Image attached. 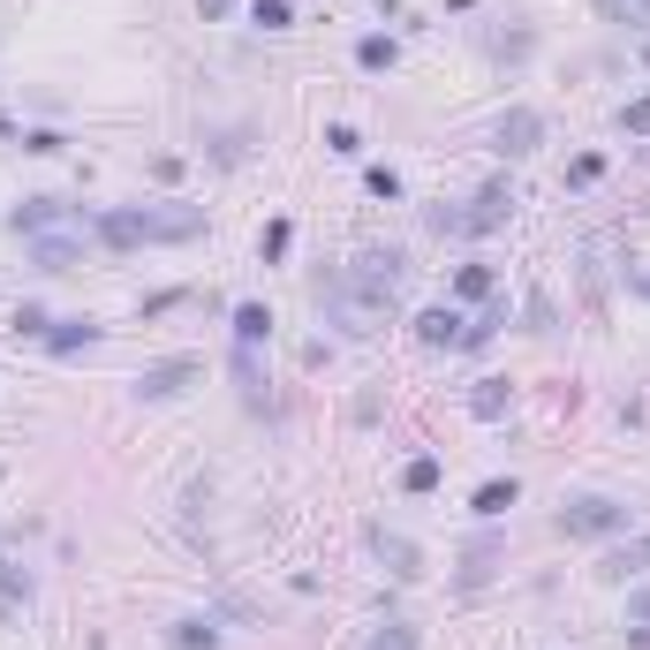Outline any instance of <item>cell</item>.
I'll return each instance as SVG.
<instances>
[{"mask_svg":"<svg viewBox=\"0 0 650 650\" xmlns=\"http://www.w3.org/2000/svg\"><path fill=\"white\" fill-rule=\"evenodd\" d=\"M288 243H296V227H288V219H272V227L258 235V258H265V265H280V258H288Z\"/></svg>","mask_w":650,"mask_h":650,"instance_id":"21","label":"cell"},{"mask_svg":"<svg viewBox=\"0 0 650 650\" xmlns=\"http://www.w3.org/2000/svg\"><path fill=\"white\" fill-rule=\"evenodd\" d=\"M416 341L424 348H462V318L439 303V310H416Z\"/></svg>","mask_w":650,"mask_h":650,"instance_id":"13","label":"cell"},{"mask_svg":"<svg viewBox=\"0 0 650 650\" xmlns=\"http://www.w3.org/2000/svg\"><path fill=\"white\" fill-rule=\"evenodd\" d=\"M205 379V363L197 355H167V363H144L136 371V401H174V393H189Z\"/></svg>","mask_w":650,"mask_h":650,"instance_id":"6","label":"cell"},{"mask_svg":"<svg viewBox=\"0 0 650 650\" xmlns=\"http://www.w3.org/2000/svg\"><path fill=\"white\" fill-rule=\"evenodd\" d=\"M197 16H205V23H219V16H235V0H197Z\"/></svg>","mask_w":650,"mask_h":650,"instance_id":"33","label":"cell"},{"mask_svg":"<svg viewBox=\"0 0 650 650\" xmlns=\"http://www.w3.org/2000/svg\"><path fill=\"white\" fill-rule=\"evenodd\" d=\"M628 612H636V620H650V590H636V606H628Z\"/></svg>","mask_w":650,"mask_h":650,"instance_id":"35","label":"cell"},{"mask_svg":"<svg viewBox=\"0 0 650 650\" xmlns=\"http://www.w3.org/2000/svg\"><path fill=\"white\" fill-rule=\"evenodd\" d=\"M371 553L386 560L393 582H416V575H424V553H416V545H409L401 529H371Z\"/></svg>","mask_w":650,"mask_h":650,"instance_id":"8","label":"cell"},{"mask_svg":"<svg viewBox=\"0 0 650 650\" xmlns=\"http://www.w3.org/2000/svg\"><path fill=\"white\" fill-rule=\"evenodd\" d=\"M91 235L106 250H136V243H197L205 235V205H136V213H91Z\"/></svg>","mask_w":650,"mask_h":650,"instance_id":"1","label":"cell"},{"mask_svg":"<svg viewBox=\"0 0 650 650\" xmlns=\"http://www.w3.org/2000/svg\"><path fill=\"white\" fill-rule=\"evenodd\" d=\"M515 213V197H507V182H492L477 189L470 205H432V235H462V243H477V235H499Z\"/></svg>","mask_w":650,"mask_h":650,"instance_id":"3","label":"cell"},{"mask_svg":"<svg viewBox=\"0 0 650 650\" xmlns=\"http://www.w3.org/2000/svg\"><path fill=\"white\" fill-rule=\"evenodd\" d=\"M401 484H409L416 499H424V492H439V462H432V454H416V462L401 470Z\"/></svg>","mask_w":650,"mask_h":650,"instance_id":"23","label":"cell"},{"mask_svg":"<svg viewBox=\"0 0 650 650\" xmlns=\"http://www.w3.org/2000/svg\"><path fill=\"white\" fill-rule=\"evenodd\" d=\"M560 529L567 537H628V507L606 499V492H575L560 507Z\"/></svg>","mask_w":650,"mask_h":650,"instance_id":"4","label":"cell"},{"mask_svg":"<svg viewBox=\"0 0 650 650\" xmlns=\"http://www.w3.org/2000/svg\"><path fill=\"white\" fill-rule=\"evenodd\" d=\"M272 341V310L265 303H235V348H258Z\"/></svg>","mask_w":650,"mask_h":650,"instance_id":"16","label":"cell"},{"mask_svg":"<svg viewBox=\"0 0 650 650\" xmlns=\"http://www.w3.org/2000/svg\"><path fill=\"white\" fill-rule=\"evenodd\" d=\"M31 265L39 272H76L84 265V235H31Z\"/></svg>","mask_w":650,"mask_h":650,"instance_id":"9","label":"cell"},{"mask_svg":"<svg viewBox=\"0 0 650 650\" xmlns=\"http://www.w3.org/2000/svg\"><path fill=\"white\" fill-rule=\"evenodd\" d=\"M620 130H628V136H650V99H636V106H620Z\"/></svg>","mask_w":650,"mask_h":650,"instance_id":"31","label":"cell"},{"mask_svg":"<svg viewBox=\"0 0 650 650\" xmlns=\"http://www.w3.org/2000/svg\"><path fill=\"white\" fill-rule=\"evenodd\" d=\"M363 182H371V197H386V205H393V197H401V174H393V167H371V174H363Z\"/></svg>","mask_w":650,"mask_h":650,"instance_id":"30","label":"cell"},{"mask_svg":"<svg viewBox=\"0 0 650 650\" xmlns=\"http://www.w3.org/2000/svg\"><path fill=\"white\" fill-rule=\"evenodd\" d=\"M492 560H499V537H477V545H470V560H462V590H484Z\"/></svg>","mask_w":650,"mask_h":650,"instance_id":"18","label":"cell"},{"mask_svg":"<svg viewBox=\"0 0 650 650\" xmlns=\"http://www.w3.org/2000/svg\"><path fill=\"white\" fill-rule=\"evenodd\" d=\"M326 152H341V159H355V152H363V136L348 130V122H333V130H326Z\"/></svg>","mask_w":650,"mask_h":650,"instance_id":"27","label":"cell"},{"mask_svg":"<svg viewBox=\"0 0 650 650\" xmlns=\"http://www.w3.org/2000/svg\"><path fill=\"white\" fill-rule=\"evenodd\" d=\"M643 567H650V537H628V545H612L606 560H598V575L606 582H636Z\"/></svg>","mask_w":650,"mask_h":650,"instance_id":"10","label":"cell"},{"mask_svg":"<svg viewBox=\"0 0 650 650\" xmlns=\"http://www.w3.org/2000/svg\"><path fill=\"white\" fill-rule=\"evenodd\" d=\"M341 280H348V296L363 303V318L379 326V318L401 303V288H409V258H401V250H363V258L348 265Z\"/></svg>","mask_w":650,"mask_h":650,"instance_id":"2","label":"cell"},{"mask_svg":"<svg viewBox=\"0 0 650 650\" xmlns=\"http://www.w3.org/2000/svg\"><path fill=\"white\" fill-rule=\"evenodd\" d=\"M235 386H243V409H272V393H265V363H258V348H235Z\"/></svg>","mask_w":650,"mask_h":650,"instance_id":"11","label":"cell"},{"mask_svg":"<svg viewBox=\"0 0 650 650\" xmlns=\"http://www.w3.org/2000/svg\"><path fill=\"white\" fill-rule=\"evenodd\" d=\"M522 318H529V333H560V303H553L545 288H537V296L522 303Z\"/></svg>","mask_w":650,"mask_h":650,"instance_id":"19","label":"cell"},{"mask_svg":"<svg viewBox=\"0 0 650 650\" xmlns=\"http://www.w3.org/2000/svg\"><path fill=\"white\" fill-rule=\"evenodd\" d=\"M628 8H650V0H628Z\"/></svg>","mask_w":650,"mask_h":650,"instance_id":"37","label":"cell"},{"mask_svg":"<svg viewBox=\"0 0 650 650\" xmlns=\"http://www.w3.org/2000/svg\"><path fill=\"white\" fill-rule=\"evenodd\" d=\"M515 499H522V492H515V477H492V484H477V499H470V507H477L484 522H499L507 507H515Z\"/></svg>","mask_w":650,"mask_h":650,"instance_id":"17","label":"cell"},{"mask_svg":"<svg viewBox=\"0 0 650 650\" xmlns=\"http://www.w3.org/2000/svg\"><path fill=\"white\" fill-rule=\"evenodd\" d=\"M492 144H499L507 159H529V152L545 144V114H537V106H507L499 130H492Z\"/></svg>","mask_w":650,"mask_h":650,"instance_id":"7","label":"cell"},{"mask_svg":"<svg viewBox=\"0 0 650 650\" xmlns=\"http://www.w3.org/2000/svg\"><path fill=\"white\" fill-rule=\"evenodd\" d=\"M8 227H16V235H69V227H91V213L61 205V197H23V205L8 213Z\"/></svg>","mask_w":650,"mask_h":650,"instance_id":"5","label":"cell"},{"mask_svg":"<svg viewBox=\"0 0 650 650\" xmlns=\"http://www.w3.org/2000/svg\"><path fill=\"white\" fill-rule=\"evenodd\" d=\"M598 174H606V152H582V159H575V167H567V182H575V189H582V182H598Z\"/></svg>","mask_w":650,"mask_h":650,"instance_id":"29","label":"cell"},{"mask_svg":"<svg viewBox=\"0 0 650 650\" xmlns=\"http://www.w3.org/2000/svg\"><path fill=\"white\" fill-rule=\"evenodd\" d=\"M628 643H636V650H650V620H636V628H628Z\"/></svg>","mask_w":650,"mask_h":650,"instance_id":"34","label":"cell"},{"mask_svg":"<svg viewBox=\"0 0 650 650\" xmlns=\"http://www.w3.org/2000/svg\"><path fill=\"white\" fill-rule=\"evenodd\" d=\"M454 288H462V296H492V265H462Z\"/></svg>","mask_w":650,"mask_h":650,"instance_id":"28","label":"cell"},{"mask_svg":"<svg viewBox=\"0 0 650 650\" xmlns=\"http://www.w3.org/2000/svg\"><path fill=\"white\" fill-rule=\"evenodd\" d=\"M250 23H258V31H288L296 8H288V0H250Z\"/></svg>","mask_w":650,"mask_h":650,"instance_id":"20","label":"cell"},{"mask_svg":"<svg viewBox=\"0 0 650 650\" xmlns=\"http://www.w3.org/2000/svg\"><path fill=\"white\" fill-rule=\"evenodd\" d=\"M23 152H39V159H45V152H61V136H53V130H23Z\"/></svg>","mask_w":650,"mask_h":650,"instance_id":"32","label":"cell"},{"mask_svg":"<svg viewBox=\"0 0 650 650\" xmlns=\"http://www.w3.org/2000/svg\"><path fill=\"white\" fill-rule=\"evenodd\" d=\"M99 333H106L99 318H53L45 348H53V355H76V348H99Z\"/></svg>","mask_w":650,"mask_h":650,"instance_id":"12","label":"cell"},{"mask_svg":"<svg viewBox=\"0 0 650 650\" xmlns=\"http://www.w3.org/2000/svg\"><path fill=\"white\" fill-rule=\"evenodd\" d=\"M167 643L174 650H219V628H213V612H182L167 628Z\"/></svg>","mask_w":650,"mask_h":650,"instance_id":"14","label":"cell"},{"mask_svg":"<svg viewBox=\"0 0 650 650\" xmlns=\"http://www.w3.org/2000/svg\"><path fill=\"white\" fill-rule=\"evenodd\" d=\"M0 598H8V606H31V575H23V567H0Z\"/></svg>","mask_w":650,"mask_h":650,"instance_id":"25","label":"cell"},{"mask_svg":"<svg viewBox=\"0 0 650 650\" xmlns=\"http://www.w3.org/2000/svg\"><path fill=\"white\" fill-rule=\"evenodd\" d=\"M636 288H643V296H650V272H636Z\"/></svg>","mask_w":650,"mask_h":650,"instance_id":"36","label":"cell"},{"mask_svg":"<svg viewBox=\"0 0 650 650\" xmlns=\"http://www.w3.org/2000/svg\"><path fill=\"white\" fill-rule=\"evenodd\" d=\"M393 53H401L393 39H363V45H355V61H363L371 76H379V69H393Z\"/></svg>","mask_w":650,"mask_h":650,"instance_id":"24","label":"cell"},{"mask_svg":"<svg viewBox=\"0 0 650 650\" xmlns=\"http://www.w3.org/2000/svg\"><path fill=\"white\" fill-rule=\"evenodd\" d=\"M363 650H416V628H401V620H393V628H379Z\"/></svg>","mask_w":650,"mask_h":650,"instance_id":"26","label":"cell"},{"mask_svg":"<svg viewBox=\"0 0 650 650\" xmlns=\"http://www.w3.org/2000/svg\"><path fill=\"white\" fill-rule=\"evenodd\" d=\"M507 401H515V386H507V379H477V393H470V416L499 424V416H507Z\"/></svg>","mask_w":650,"mask_h":650,"instance_id":"15","label":"cell"},{"mask_svg":"<svg viewBox=\"0 0 650 650\" xmlns=\"http://www.w3.org/2000/svg\"><path fill=\"white\" fill-rule=\"evenodd\" d=\"M8 333H16V341H45V333H53V318H45L39 303H23V310H16V326H8Z\"/></svg>","mask_w":650,"mask_h":650,"instance_id":"22","label":"cell"}]
</instances>
